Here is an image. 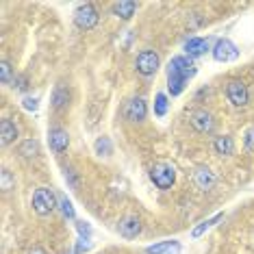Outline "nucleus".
<instances>
[{"label":"nucleus","instance_id":"16","mask_svg":"<svg viewBox=\"0 0 254 254\" xmlns=\"http://www.w3.org/2000/svg\"><path fill=\"white\" fill-rule=\"evenodd\" d=\"M0 137H2V146H9L18 137V128H15V124L11 120H2L0 122Z\"/></svg>","mask_w":254,"mask_h":254},{"label":"nucleus","instance_id":"2","mask_svg":"<svg viewBox=\"0 0 254 254\" xmlns=\"http://www.w3.org/2000/svg\"><path fill=\"white\" fill-rule=\"evenodd\" d=\"M57 206V195L53 193V189L48 187H39L35 193H33V211L37 215H50Z\"/></svg>","mask_w":254,"mask_h":254},{"label":"nucleus","instance_id":"19","mask_svg":"<svg viewBox=\"0 0 254 254\" xmlns=\"http://www.w3.org/2000/svg\"><path fill=\"white\" fill-rule=\"evenodd\" d=\"M67 102H70V91L63 87V85H57L55 94H53V107L55 109H63Z\"/></svg>","mask_w":254,"mask_h":254},{"label":"nucleus","instance_id":"7","mask_svg":"<svg viewBox=\"0 0 254 254\" xmlns=\"http://www.w3.org/2000/svg\"><path fill=\"white\" fill-rule=\"evenodd\" d=\"M237 57H239V50H237V46L230 39H217L215 48H213V59L219 63H228V61H235Z\"/></svg>","mask_w":254,"mask_h":254},{"label":"nucleus","instance_id":"25","mask_svg":"<svg viewBox=\"0 0 254 254\" xmlns=\"http://www.w3.org/2000/svg\"><path fill=\"white\" fill-rule=\"evenodd\" d=\"M76 230L80 233V239H89L91 237V226L87 222H76Z\"/></svg>","mask_w":254,"mask_h":254},{"label":"nucleus","instance_id":"6","mask_svg":"<svg viewBox=\"0 0 254 254\" xmlns=\"http://www.w3.org/2000/svg\"><path fill=\"white\" fill-rule=\"evenodd\" d=\"M226 96L233 107H246L248 100H250V94H248V87L241 80H230L226 85Z\"/></svg>","mask_w":254,"mask_h":254},{"label":"nucleus","instance_id":"8","mask_svg":"<svg viewBox=\"0 0 254 254\" xmlns=\"http://www.w3.org/2000/svg\"><path fill=\"white\" fill-rule=\"evenodd\" d=\"M189 124H191L198 132H211L213 130V118H211V113L204 111V109H193V111L189 113Z\"/></svg>","mask_w":254,"mask_h":254},{"label":"nucleus","instance_id":"18","mask_svg":"<svg viewBox=\"0 0 254 254\" xmlns=\"http://www.w3.org/2000/svg\"><path fill=\"white\" fill-rule=\"evenodd\" d=\"M222 217H224L222 213H217V215H213L211 219H204V222H200L198 226H195V228L191 230V237H193V239H200V237L204 235V233H206V230H209V228H213V226H215V224H217V222H219V219H222Z\"/></svg>","mask_w":254,"mask_h":254},{"label":"nucleus","instance_id":"24","mask_svg":"<svg viewBox=\"0 0 254 254\" xmlns=\"http://www.w3.org/2000/svg\"><path fill=\"white\" fill-rule=\"evenodd\" d=\"M9 80H11V63L2 61V63H0V83L7 85Z\"/></svg>","mask_w":254,"mask_h":254},{"label":"nucleus","instance_id":"9","mask_svg":"<svg viewBox=\"0 0 254 254\" xmlns=\"http://www.w3.org/2000/svg\"><path fill=\"white\" fill-rule=\"evenodd\" d=\"M118 230H120V235H122L124 239H135V237L141 233L139 217H137V215H126V217H122V219H120V224H118Z\"/></svg>","mask_w":254,"mask_h":254},{"label":"nucleus","instance_id":"20","mask_svg":"<svg viewBox=\"0 0 254 254\" xmlns=\"http://www.w3.org/2000/svg\"><path fill=\"white\" fill-rule=\"evenodd\" d=\"M94 148H96V154H100V157H109V154L113 152V146H111V139H109V137H98Z\"/></svg>","mask_w":254,"mask_h":254},{"label":"nucleus","instance_id":"11","mask_svg":"<svg viewBox=\"0 0 254 254\" xmlns=\"http://www.w3.org/2000/svg\"><path fill=\"white\" fill-rule=\"evenodd\" d=\"M146 115H148L146 100L143 98H132L128 102V107H126V118L130 122H141V120H146Z\"/></svg>","mask_w":254,"mask_h":254},{"label":"nucleus","instance_id":"21","mask_svg":"<svg viewBox=\"0 0 254 254\" xmlns=\"http://www.w3.org/2000/svg\"><path fill=\"white\" fill-rule=\"evenodd\" d=\"M154 113H157V118H163L167 113V96L165 94H157V98H154Z\"/></svg>","mask_w":254,"mask_h":254},{"label":"nucleus","instance_id":"26","mask_svg":"<svg viewBox=\"0 0 254 254\" xmlns=\"http://www.w3.org/2000/svg\"><path fill=\"white\" fill-rule=\"evenodd\" d=\"M22 107H24L26 111H37V107H39V100H37V98H31V96H26L24 100H22Z\"/></svg>","mask_w":254,"mask_h":254},{"label":"nucleus","instance_id":"31","mask_svg":"<svg viewBox=\"0 0 254 254\" xmlns=\"http://www.w3.org/2000/svg\"><path fill=\"white\" fill-rule=\"evenodd\" d=\"M65 181H67V183H70V185H72V187H74V189H76V187H78V181H76V176H74V172H72V170H65Z\"/></svg>","mask_w":254,"mask_h":254},{"label":"nucleus","instance_id":"28","mask_svg":"<svg viewBox=\"0 0 254 254\" xmlns=\"http://www.w3.org/2000/svg\"><path fill=\"white\" fill-rule=\"evenodd\" d=\"M13 87H15V89H20V91H26V87H28V78H26V76L13 78Z\"/></svg>","mask_w":254,"mask_h":254},{"label":"nucleus","instance_id":"3","mask_svg":"<svg viewBox=\"0 0 254 254\" xmlns=\"http://www.w3.org/2000/svg\"><path fill=\"white\" fill-rule=\"evenodd\" d=\"M98 20H100V15H98L94 4H89V2L80 4V7H76V11H74V24H76L80 31H91V28L98 24Z\"/></svg>","mask_w":254,"mask_h":254},{"label":"nucleus","instance_id":"15","mask_svg":"<svg viewBox=\"0 0 254 254\" xmlns=\"http://www.w3.org/2000/svg\"><path fill=\"white\" fill-rule=\"evenodd\" d=\"M111 9H113V13L118 15V18L130 20L132 15H135V11H137V4L132 2V0H122V2H115Z\"/></svg>","mask_w":254,"mask_h":254},{"label":"nucleus","instance_id":"22","mask_svg":"<svg viewBox=\"0 0 254 254\" xmlns=\"http://www.w3.org/2000/svg\"><path fill=\"white\" fill-rule=\"evenodd\" d=\"M37 152H39V146H37L35 139H26L20 148V154H24V157H35Z\"/></svg>","mask_w":254,"mask_h":254},{"label":"nucleus","instance_id":"4","mask_svg":"<svg viewBox=\"0 0 254 254\" xmlns=\"http://www.w3.org/2000/svg\"><path fill=\"white\" fill-rule=\"evenodd\" d=\"M150 181L157 185L159 189H170L176 181V170L170 163H157L150 170Z\"/></svg>","mask_w":254,"mask_h":254},{"label":"nucleus","instance_id":"32","mask_svg":"<svg viewBox=\"0 0 254 254\" xmlns=\"http://www.w3.org/2000/svg\"><path fill=\"white\" fill-rule=\"evenodd\" d=\"M26 254H46V252L42 250V248H31V250H28Z\"/></svg>","mask_w":254,"mask_h":254},{"label":"nucleus","instance_id":"12","mask_svg":"<svg viewBox=\"0 0 254 254\" xmlns=\"http://www.w3.org/2000/svg\"><path fill=\"white\" fill-rule=\"evenodd\" d=\"M181 244L178 241H161V244H154V246H148L146 248V254H181Z\"/></svg>","mask_w":254,"mask_h":254},{"label":"nucleus","instance_id":"10","mask_svg":"<svg viewBox=\"0 0 254 254\" xmlns=\"http://www.w3.org/2000/svg\"><path fill=\"white\" fill-rule=\"evenodd\" d=\"M48 143L55 152H63V150H67V146H70V135H67V130L55 126V128H50V132H48Z\"/></svg>","mask_w":254,"mask_h":254},{"label":"nucleus","instance_id":"30","mask_svg":"<svg viewBox=\"0 0 254 254\" xmlns=\"http://www.w3.org/2000/svg\"><path fill=\"white\" fill-rule=\"evenodd\" d=\"M87 241H89V239H78L74 254H83V252H87V250H89V244H87Z\"/></svg>","mask_w":254,"mask_h":254},{"label":"nucleus","instance_id":"1","mask_svg":"<svg viewBox=\"0 0 254 254\" xmlns=\"http://www.w3.org/2000/svg\"><path fill=\"white\" fill-rule=\"evenodd\" d=\"M191 76H195V65L187 57H174L167 65V91L172 96L183 94L185 83Z\"/></svg>","mask_w":254,"mask_h":254},{"label":"nucleus","instance_id":"5","mask_svg":"<svg viewBox=\"0 0 254 254\" xmlns=\"http://www.w3.org/2000/svg\"><path fill=\"white\" fill-rule=\"evenodd\" d=\"M159 65H161V61H159V55L154 53V50H141L135 59L137 72L143 74V76H152V74H157Z\"/></svg>","mask_w":254,"mask_h":254},{"label":"nucleus","instance_id":"23","mask_svg":"<svg viewBox=\"0 0 254 254\" xmlns=\"http://www.w3.org/2000/svg\"><path fill=\"white\" fill-rule=\"evenodd\" d=\"M59 206H61L63 215H65L67 219H74V206H72V202L67 200L65 195H59Z\"/></svg>","mask_w":254,"mask_h":254},{"label":"nucleus","instance_id":"13","mask_svg":"<svg viewBox=\"0 0 254 254\" xmlns=\"http://www.w3.org/2000/svg\"><path fill=\"white\" fill-rule=\"evenodd\" d=\"M206 50H209V42H206L204 37H191L185 42V53L189 57H200V55H204Z\"/></svg>","mask_w":254,"mask_h":254},{"label":"nucleus","instance_id":"27","mask_svg":"<svg viewBox=\"0 0 254 254\" xmlns=\"http://www.w3.org/2000/svg\"><path fill=\"white\" fill-rule=\"evenodd\" d=\"M244 143H246V150L254 152V128H248V130H246V139H244Z\"/></svg>","mask_w":254,"mask_h":254},{"label":"nucleus","instance_id":"17","mask_svg":"<svg viewBox=\"0 0 254 254\" xmlns=\"http://www.w3.org/2000/svg\"><path fill=\"white\" fill-rule=\"evenodd\" d=\"M213 183H215V176H213V172L209 167H198L195 170V185L200 189H211Z\"/></svg>","mask_w":254,"mask_h":254},{"label":"nucleus","instance_id":"14","mask_svg":"<svg viewBox=\"0 0 254 254\" xmlns=\"http://www.w3.org/2000/svg\"><path fill=\"white\" fill-rule=\"evenodd\" d=\"M213 150H215V154H222V157H230V154L235 152V141H233V137H228V135L215 137V141H213Z\"/></svg>","mask_w":254,"mask_h":254},{"label":"nucleus","instance_id":"29","mask_svg":"<svg viewBox=\"0 0 254 254\" xmlns=\"http://www.w3.org/2000/svg\"><path fill=\"white\" fill-rule=\"evenodd\" d=\"M13 183H15V181H13V178H11L9 172L4 170V172H2V191H9V189H11V185H13Z\"/></svg>","mask_w":254,"mask_h":254}]
</instances>
